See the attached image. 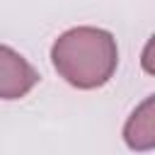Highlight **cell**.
Listing matches in <instances>:
<instances>
[{"label":"cell","instance_id":"cell-1","mask_svg":"<svg viewBox=\"0 0 155 155\" xmlns=\"http://www.w3.org/2000/svg\"><path fill=\"white\" fill-rule=\"evenodd\" d=\"M53 70L75 90L104 87L119 68L116 36L102 27H70L51 44Z\"/></svg>","mask_w":155,"mask_h":155},{"label":"cell","instance_id":"cell-2","mask_svg":"<svg viewBox=\"0 0 155 155\" xmlns=\"http://www.w3.org/2000/svg\"><path fill=\"white\" fill-rule=\"evenodd\" d=\"M41 75L39 70L15 48L0 44V99L2 102H17L27 97L36 85Z\"/></svg>","mask_w":155,"mask_h":155},{"label":"cell","instance_id":"cell-3","mask_svg":"<svg viewBox=\"0 0 155 155\" xmlns=\"http://www.w3.org/2000/svg\"><path fill=\"white\" fill-rule=\"evenodd\" d=\"M124 143L136 153L155 148V97H145L124 124Z\"/></svg>","mask_w":155,"mask_h":155}]
</instances>
